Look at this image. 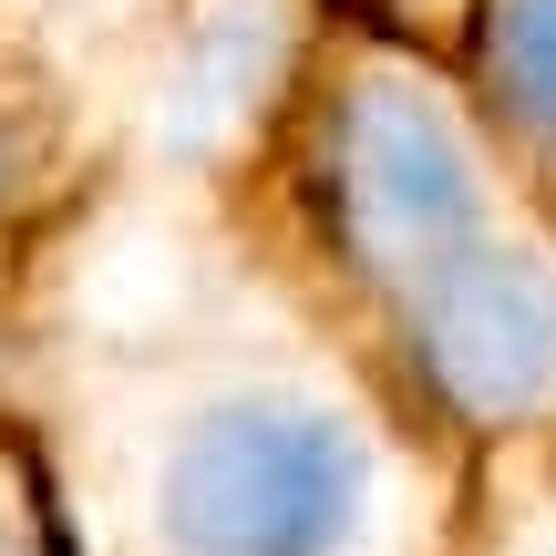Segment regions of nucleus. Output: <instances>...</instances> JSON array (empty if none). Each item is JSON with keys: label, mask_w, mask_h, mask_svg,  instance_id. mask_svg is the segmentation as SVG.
<instances>
[{"label": "nucleus", "mask_w": 556, "mask_h": 556, "mask_svg": "<svg viewBox=\"0 0 556 556\" xmlns=\"http://www.w3.org/2000/svg\"><path fill=\"white\" fill-rule=\"evenodd\" d=\"M309 238L351 361L464 464L556 433V217L505 197L454 93L361 62L309 124Z\"/></svg>", "instance_id": "1"}, {"label": "nucleus", "mask_w": 556, "mask_h": 556, "mask_svg": "<svg viewBox=\"0 0 556 556\" xmlns=\"http://www.w3.org/2000/svg\"><path fill=\"white\" fill-rule=\"evenodd\" d=\"M484 93H495L526 176L556 206V0H495L484 11Z\"/></svg>", "instance_id": "2"}, {"label": "nucleus", "mask_w": 556, "mask_h": 556, "mask_svg": "<svg viewBox=\"0 0 556 556\" xmlns=\"http://www.w3.org/2000/svg\"><path fill=\"white\" fill-rule=\"evenodd\" d=\"M454 556H556V433L505 443V454L475 464Z\"/></svg>", "instance_id": "3"}, {"label": "nucleus", "mask_w": 556, "mask_h": 556, "mask_svg": "<svg viewBox=\"0 0 556 556\" xmlns=\"http://www.w3.org/2000/svg\"><path fill=\"white\" fill-rule=\"evenodd\" d=\"M0 556H83L62 526V495L21 443H0Z\"/></svg>", "instance_id": "4"}, {"label": "nucleus", "mask_w": 556, "mask_h": 556, "mask_svg": "<svg viewBox=\"0 0 556 556\" xmlns=\"http://www.w3.org/2000/svg\"><path fill=\"white\" fill-rule=\"evenodd\" d=\"M41 186V135L21 114H0V217H21V197Z\"/></svg>", "instance_id": "5"}]
</instances>
